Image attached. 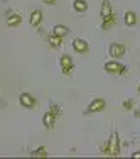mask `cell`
<instances>
[{
    "instance_id": "cell-1",
    "label": "cell",
    "mask_w": 140,
    "mask_h": 159,
    "mask_svg": "<svg viewBox=\"0 0 140 159\" xmlns=\"http://www.w3.org/2000/svg\"><path fill=\"white\" fill-rule=\"evenodd\" d=\"M103 154L105 156H110V157H116L120 154V139H118L116 132H113L110 141L107 142V146L103 147Z\"/></svg>"
},
{
    "instance_id": "cell-2",
    "label": "cell",
    "mask_w": 140,
    "mask_h": 159,
    "mask_svg": "<svg viewBox=\"0 0 140 159\" xmlns=\"http://www.w3.org/2000/svg\"><path fill=\"white\" fill-rule=\"evenodd\" d=\"M103 68H105V71H107V73H112V75H120V73H123V71H125V68L118 61H116V59L105 63Z\"/></svg>"
},
{
    "instance_id": "cell-3",
    "label": "cell",
    "mask_w": 140,
    "mask_h": 159,
    "mask_svg": "<svg viewBox=\"0 0 140 159\" xmlns=\"http://www.w3.org/2000/svg\"><path fill=\"white\" fill-rule=\"evenodd\" d=\"M125 54V48L122 46V44H118V43H113L112 46H110V56L112 58H122V56Z\"/></svg>"
},
{
    "instance_id": "cell-4",
    "label": "cell",
    "mask_w": 140,
    "mask_h": 159,
    "mask_svg": "<svg viewBox=\"0 0 140 159\" xmlns=\"http://www.w3.org/2000/svg\"><path fill=\"white\" fill-rule=\"evenodd\" d=\"M105 103H107V102H105L103 98H96V100H93L91 103H90V107H88V112H90V113H96V112L103 110Z\"/></svg>"
},
{
    "instance_id": "cell-5",
    "label": "cell",
    "mask_w": 140,
    "mask_h": 159,
    "mask_svg": "<svg viewBox=\"0 0 140 159\" xmlns=\"http://www.w3.org/2000/svg\"><path fill=\"white\" fill-rule=\"evenodd\" d=\"M19 102H20V105L25 108H32L34 105H36V100H34L29 93H22V95L19 97Z\"/></svg>"
},
{
    "instance_id": "cell-6",
    "label": "cell",
    "mask_w": 140,
    "mask_h": 159,
    "mask_svg": "<svg viewBox=\"0 0 140 159\" xmlns=\"http://www.w3.org/2000/svg\"><path fill=\"white\" fill-rule=\"evenodd\" d=\"M73 49L76 52H81V54H83V52L88 51V43H86L85 39H79V37H78V39L73 41Z\"/></svg>"
},
{
    "instance_id": "cell-7",
    "label": "cell",
    "mask_w": 140,
    "mask_h": 159,
    "mask_svg": "<svg viewBox=\"0 0 140 159\" xmlns=\"http://www.w3.org/2000/svg\"><path fill=\"white\" fill-rule=\"evenodd\" d=\"M54 120H56V113L54 112H47L46 115H44V119H42V124H44V127L47 129V130H51L52 125H54Z\"/></svg>"
},
{
    "instance_id": "cell-8",
    "label": "cell",
    "mask_w": 140,
    "mask_h": 159,
    "mask_svg": "<svg viewBox=\"0 0 140 159\" xmlns=\"http://www.w3.org/2000/svg\"><path fill=\"white\" fill-rule=\"evenodd\" d=\"M112 5H110V2L108 0H103V3H101V10H100V16H101V19H107V17H110L112 16Z\"/></svg>"
},
{
    "instance_id": "cell-9",
    "label": "cell",
    "mask_w": 140,
    "mask_h": 159,
    "mask_svg": "<svg viewBox=\"0 0 140 159\" xmlns=\"http://www.w3.org/2000/svg\"><path fill=\"white\" fill-rule=\"evenodd\" d=\"M41 20H42V12L41 10H34L31 14V19H29V22H31L32 27H37V25L41 24Z\"/></svg>"
},
{
    "instance_id": "cell-10",
    "label": "cell",
    "mask_w": 140,
    "mask_h": 159,
    "mask_svg": "<svg viewBox=\"0 0 140 159\" xmlns=\"http://www.w3.org/2000/svg\"><path fill=\"white\" fill-rule=\"evenodd\" d=\"M73 9L76 10V12L83 14L88 10V3H86V0H74L73 2Z\"/></svg>"
},
{
    "instance_id": "cell-11",
    "label": "cell",
    "mask_w": 140,
    "mask_h": 159,
    "mask_svg": "<svg viewBox=\"0 0 140 159\" xmlns=\"http://www.w3.org/2000/svg\"><path fill=\"white\" fill-rule=\"evenodd\" d=\"M56 34V36H61V37H64V36H68L69 34V29L66 27V25H61V24H58V25H54V31H52Z\"/></svg>"
},
{
    "instance_id": "cell-12",
    "label": "cell",
    "mask_w": 140,
    "mask_h": 159,
    "mask_svg": "<svg viewBox=\"0 0 140 159\" xmlns=\"http://www.w3.org/2000/svg\"><path fill=\"white\" fill-rule=\"evenodd\" d=\"M123 20H125V24H127V25H133L135 22H137V16H135L133 12H130V10H128V12H125Z\"/></svg>"
},
{
    "instance_id": "cell-13",
    "label": "cell",
    "mask_w": 140,
    "mask_h": 159,
    "mask_svg": "<svg viewBox=\"0 0 140 159\" xmlns=\"http://www.w3.org/2000/svg\"><path fill=\"white\" fill-rule=\"evenodd\" d=\"M20 16H19V14H12V16H10L9 19H7V24L10 25V27H15V25H19L20 24Z\"/></svg>"
},
{
    "instance_id": "cell-14",
    "label": "cell",
    "mask_w": 140,
    "mask_h": 159,
    "mask_svg": "<svg viewBox=\"0 0 140 159\" xmlns=\"http://www.w3.org/2000/svg\"><path fill=\"white\" fill-rule=\"evenodd\" d=\"M61 68H63V70L73 68V61H71V56H68V54L61 56Z\"/></svg>"
},
{
    "instance_id": "cell-15",
    "label": "cell",
    "mask_w": 140,
    "mask_h": 159,
    "mask_svg": "<svg viewBox=\"0 0 140 159\" xmlns=\"http://www.w3.org/2000/svg\"><path fill=\"white\" fill-rule=\"evenodd\" d=\"M115 22H116V19H115V16H113V14H112V16H110V17L103 19V24H101V27H103V29H107V31H108V29L112 27V25L115 24Z\"/></svg>"
},
{
    "instance_id": "cell-16",
    "label": "cell",
    "mask_w": 140,
    "mask_h": 159,
    "mask_svg": "<svg viewBox=\"0 0 140 159\" xmlns=\"http://www.w3.org/2000/svg\"><path fill=\"white\" fill-rule=\"evenodd\" d=\"M32 157H47V152H46V147H37L31 152Z\"/></svg>"
},
{
    "instance_id": "cell-17",
    "label": "cell",
    "mask_w": 140,
    "mask_h": 159,
    "mask_svg": "<svg viewBox=\"0 0 140 159\" xmlns=\"http://www.w3.org/2000/svg\"><path fill=\"white\" fill-rule=\"evenodd\" d=\"M61 39H63L61 36H56V34L52 32V36L49 37V44H51L52 48H59L61 46Z\"/></svg>"
},
{
    "instance_id": "cell-18",
    "label": "cell",
    "mask_w": 140,
    "mask_h": 159,
    "mask_svg": "<svg viewBox=\"0 0 140 159\" xmlns=\"http://www.w3.org/2000/svg\"><path fill=\"white\" fill-rule=\"evenodd\" d=\"M132 157H133V159H140V151H138V152H133V156H132Z\"/></svg>"
},
{
    "instance_id": "cell-19",
    "label": "cell",
    "mask_w": 140,
    "mask_h": 159,
    "mask_svg": "<svg viewBox=\"0 0 140 159\" xmlns=\"http://www.w3.org/2000/svg\"><path fill=\"white\" fill-rule=\"evenodd\" d=\"M54 2H56V0H44V3H47V5H52Z\"/></svg>"
},
{
    "instance_id": "cell-20",
    "label": "cell",
    "mask_w": 140,
    "mask_h": 159,
    "mask_svg": "<svg viewBox=\"0 0 140 159\" xmlns=\"http://www.w3.org/2000/svg\"><path fill=\"white\" fill-rule=\"evenodd\" d=\"M132 107V102H125V108H130Z\"/></svg>"
},
{
    "instance_id": "cell-21",
    "label": "cell",
    "mask_w": 140,
    "mask_h": 159,
    "mask_svg": "<svg viewBox=\"0 0 140 159\" xmlns=\"http://www.w3.org/2000/svg\"><path fill=\"white\" fill-rule=\"evenodd\" d=\"M138 93H140V83H138Z\"/></svg>"
}]
</instances>
